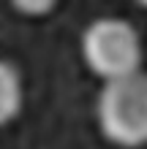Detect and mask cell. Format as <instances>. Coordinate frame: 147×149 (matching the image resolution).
Masks as SVG:
<instances>
[{
  "instance_id": "cell-2",
  "label": "cell",
  "mask_w": 147,
  "mask_h": 149,
  "mask_svg": "<svg viewBox=\"0 0 147 149\" xmlns=\"http://www.w3.org/2000/svg\"><path fill=\"white\" fill-rule=\"evenodd\" d=\"M82 57L103 81L125 79L142 71V38L131 22L103 16L87 24L82 36Z\"/></svg>"
},
{
  "instance_id": "cell-1",
  "label": "cell",
  "mask_w": 147,
  "mask_h": 149,
  "mask_svg": "<svg viewBox=\"0 0 147 149\" xmlns=\"http://www.w3.org/2000/svg\"><path fill=\"white\" fill-rule=\"evenodd\" d=\"M98 125L112 144L136 149L147 144V73L103 81L98 95Z\"/></svg>"
},
{
  "instance_id": "cell-4",
  "label": "cell",
  "mask_w": 147,
  "mask_h": 149,
  "mask_svg": "<svg viewBox=\"0 0 147 149\" xmlns=\"http://www.w3.org/2000/svg\"><path fill=\"white\" fill-rule=\"evenodd\" d=\"M19 11H25V14H46V11H52L55 8V3H14Z\"/></svg>"
},
{
  "instance_id": "cell-3",
  "label": "cell",
  "mask_w": 147,
  "mask_h": 149,
  "mask_svg": "<svg viewBox=\"0 0 147 149\" xmlns=\"http://www.w3.org/2000/svg\"><path fill=\"white\" fill-rule=\"evenodd\" d=\"M22 109V79L19 71L0 60V127L8 125Z\"/></svg>"
}]
</instances>
